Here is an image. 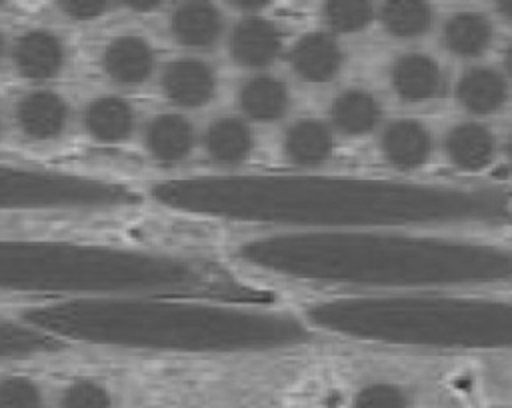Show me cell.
<instances>
[{
    "label": "cell",
    "mask_w": 512,
    "mask_h": 408,
    "mask_svg": "<svg viewBox=\"0 0 512 408\" xmlns=\"http://www.w3.org/2000/svg\"><path fill=\"white\" fill-rule=\"evenodd\" d=\"M506 68H508V72L512 74V44H510L508 50H506Z\"/></svg>",
    "instance_id": "obj_33"
},
{
    "label": "cell",
    "mask_w": 512,
    "mask_h": 408,
    "mask_svg": "<svg viewBox=\"0 0 512 408\" xmlns=\"http://www.w3.org/2000/svg\"><path fill=\"white\" fill-rule=\"evenodd\" d=\"M0 290L204 296L232 304L262 298L204 258L50 240H0Z\"/></svg>",
    "instance_id": "obj_4"
},
{
    "label": "cell",
    "mask_w": 512,
    "mask_h": 408,
    "mask_svg": "<svg viewBox=\"0 0 512 408\" xmlns=\"http://www.w3.org/2000/svg\"><path fill=\"white\" fill-rule=\"evenodd\" d=\"M204 148L214 162L236 164L252 152V130L250 126L234 116L214 120L204 134Z\"/></svg>",
    "instance_id": "obj_20"
},
{
    "label": "cell",
    "mask_w": 512,
    "mask_h": 408,
    "mask_svg": "<svg viewBox=\"0 0 512 408\" xmlns=\"http://www.w3.org/2000/svg\"><path fill=\"white\" fill-rule=\"evenodd\" d=\"M164 96L178 106L198 108L208 104L216 94L214 68L196 58H182L170 62L160 78Z\"/></svg>",
    "instance_id": "obj_7"
},
{
    "label": "cell",
    "mask_w": 512,
    "mask_h": 408,
    "mask_svg": "<svg viewBox=\"0 0 512 408\" xmlns=\"http://www.w3.org/2000/svg\"><path fill=\"white\" fill-rule=\"evenodd\" d=\"M236 256L264 272L358 286L512 282V250L440 238L316 232L244 242Z\"/></svg>",
    "instance_id": "obj_2"
},
{
    "label": "cell",
    "mask_w": 512,
    "mask_h": 408,
    "mask_svg": "<svg viewBox=\"0 0 512 408\" xmlns=\"http://www.w3.org/2000/svg\"><path fill=\"white\" fill-rule=\"evenodd\" d=\"M492 40V24L482 14H456L444 26V42L458 56H478Z\"/></svg>",
    "instance_id": "obj_24"
},
{
    "label": "cell",
    "mask_w": 512,
    "mask_h": 408,
    "mask_svg": "<svg viewBox=\"0 0 512 408\" xmlns=\"http://www.w3.org/2000/svg\"><path fill=\"white\" fill-rule=\"evenodd\" d=\"M326 24L336 32H358L372 20V4L364 0H334L324 6Z\"/></svg>",
    "instance_id": "obj_27"
},
{
    "label": "cell",
    "mask_w": 512,
    "mask_h": 408,
    "mask_svg": "<svg viewBox=\"0 0 512 408\" xmlns=\"http://www.w3.org/2000/svg\"><path fill=\"white\" fill-rule=\"evenodd\" d=\"M2 50H4V36H2V32H0V56H2Z\"/></svg>",
    "instance_id": "obj_35"
},
{
    "label": "cell",
    "mask_w": 512,
    "mask_h": 408,
    "mask_svg": "<svg viewBox=\"0 0 512 408\" xmlns=\"http://www.w3.org/2000/svg\"><path fill=\"white\" fill-rule=\"evenodd\" d=\"M62 12L74 20H90L106 12V2L98 0H72L62 4Z\"/></svg>",
    "instance_id": "obj_31"
},
{
    "label": "cell",
    "mask_w": 512,
    "mask_h": 408,
    "mask_svg": "<svg viewBox=\"0 0 512 408\" xmlns=\"http://www.w3.org/2000/svg\"><path fill=\"white\" fill-rule=\"evenodd\" d=\"M60 340L26 324L0 320V358H20L40 352H52Z\"/></svg>",
    "instance_id": "obj_25"
},
{
    "label": "cell",
    "mask_w": 512,
    "mask_h": 408,
    "mask_svg": "<svg viewBox=\"0 0 512 408\" xmlns=\"http://www.w3.org/2000/svg\"><path fill=\"white\" fill-rule=\"evenodd\" d=\"M0 128H2V126H0Z\"/></svg>",
    "instance_id": "obj_36"
},
{
    "label": "cell",
    "mask_w": 512,
    "mask_h": 408,
    "mask_svg": "<svg viewBox=\"0 0 512 408\" xmlns=\"http://www.w3.org/2000/svg\"><path fill=\"white\" fill-rule=\"evenodd\" d=\"M330 116L342 134L360 136L376 126L380 120V106L370 92L354 88L334 98Z\"/></svg>",
    "instance_id": "obj_23"
},
{
    "label": "cell",
    "mask_w": 512,
    "mask_h": 408,
    "mask_svg": "<svg viewBox=\"0 0 512 408\" xmlns=\"http://www.w3.org/2000/svg\"><path fill=\"white\" fill-rule=\"evenodd\" d=\"M144 144L152 158L160 162H180L192 152L194 128L180 114H160L148 122Z\"/></svg>",
    "instance_id": "obj_15"
},
{
    "label": "cell",
    "mask_w": 512,
    "mask_h": 408,
    "mask_svg": "<svg viewBox=\"0 0 512 408\" xmlns=\"http://www.w3.org/2000/svg\"><path fill=\"white\" fill-rule=\"evenodd\" d=\"M382 22L394 36L410 38L430 28L432 10L420 0H390L382 6Z\"/></svg>",
    "instance_id": "obj_26"
},
{
    "label": "cell",
    "mask_w": 512,
    "mask_h": 408,
    "mask_svg": "<svg viewBox=\"0 0 512 408\" xmlns=\"http://www.w3.org/2000/svg\"><path fill=\"white\" fill-rule=\"evenodd\" d=\"M22 322L54 336L128 348L230 352L300 344L308 328L284 312L162 298H82L30 308Z\"/></svg>",
    "instance_id": "obj_3"
},
{
    "label": "cell",
    "mask_w": 512,
    "mask_h": 408,
    "mask_svg": "<svg viewBox=\"0 0 512 408\" xmlns=\"http://www.w3.org/2000/svg\"><path fill=\"white\" fill-rule=\"evenodd\" d=\"M138 200V192L122 182L0 164V210L116 208Z\"/></svg>",
    "instance_id": "obj_6"
},
{
    "label": "cell",
    "mask_w": 512,
    "mask_h": 408,
    "mask_svg": "<svg viewBox=\"0 0 512 408\" xmlns=\"http://www.w3.org/2000/svg\"><path fill=\"white\" fill-rule=\"evenodd\" d=\"M290 104L288 88L274 76L248 78L240 88V108L250 120L272 122L284 116Z\"/></svg>",
    "instance_id": "obj_18"
},
{
    "label": "cell",
    "mask_w": 512,
    "mask_h": 408,
    "mask_svg": "<svg viewBox=\"0 0 512 408\" xmlns=\"http://www.w3.org/2000/svg\"><path fill=\"white\" fill-rule=\"evenodd\" d=\"M306 316L318 328L362 340L434 348H512V302L350 298L314 304Z\"/></svg>",
    "instance_id": "obj_5"
},
{
    "label": "cell",
    "mask_w": 512,
    "mask_h": 408,
    "mask_svg": "<svg viewBox=\"0 0 512 408\" xmlns=\"http://www.w3.org/2000/svg\"><path fill=\"white\" fill-rule=\"evenodd\" d=\"M290 64L306 82H328L342 66V50L330 34L310 32L292 46Z\"/></svg>",
    "instance_id": "obj_12"
},
{
    "label": "cell",
    "mask_w": 512,
    "mask_h": 408,
    "mask_svg": "<svg viewBox=\"0 0 512 408\" xmlns=\"http://www.w3.org/2000/svg\"><path fill=\"white\" fill-rule=\"evenodd\" d=\"M446 152L462 170H480L494 156V138L480 124H460L446 136Z\"/></svg>",
    "instance_id": "obj_22"
},
{
    "label": "cell",
    "mask_w": 512,
    "mask_h": 408,
    "mask_svg": "<svg viewBox=\"0 0 512 408\" xmlns=\"http://www.w3.org/2000/svg\"><path fill=\"white\" fill-rule=\"evenodd\" d=\"M332 132L320 120H298L284 136V152L298 166H316L332 154Z\"/></svg>",
    "instance_id": "obj_19"
},
{
    "label": "cell",
    "mask_w": 512,
    "mask_h": 408,
    "mask_svg": "<svg viewBox=\"0 0 512 408\" xmlns=\"http://www.w3.org/2000/svg\"><path fill=\"white\" fill-rule=\"evenodd\" d=\"M170 30L184 46L208 48L220 38L222 14L208 2H186L172 12Z\"/></svg>",
    "instance_id": "obj_14"
},
{
    "label": "cell",
    "mask_w": 512,
    "mask_h": 408,
    "mask_svg": "<svg viewBox=\"0 0 512 408\" xmlns=\"http://www.w3.org/2000/svg\"><path fill=\"white\" fill-rule=\"evenodd\" d=\"M508 158H510V162H512V138H510V142H508Z\"/></svg>",
    "instance_id": "obj_34"
},
{
    "label": "cell",
    "mask_w": 512,
    "mask_h": 408,
    "mask_svg": "<svg viewBox=\"0 0 512 408\" xmlns=\"http://www.w3.org/2000/svg\"><path fill=\"white\" fill-rule=\"evenodd\" d=\"M152 198L172 210L286 226L506 224L510 196L494 186H444L316 174L170 178Z\"/></svg>",
    "instance_id": "obj_1"
},
{
    "label": "cell",
    "mask_w": 512,
    "mask_h": 408,
    "mask_svg": "<svg viewBox=\"0 0 512 408\" xmlns=\"http://www.w3.org/2000/svg\"><path fill=\"white\" fill-rule=\"evenodd\" d=\"M460 104L474 114H490L498 110L508 98L504 78L490 68H472L458 82Z\"/></svg>",
    "instance_id": "obj_21"
},
{
    "label": "cell",
    "mask_w": 512,
    "mask_h": 408,
    "mask_svg": "<svg viewBox=\"0 0 512 408\" xmlns=\"http://www.w3.org/2000/svg\"><path fill=\"white\" fill-rule=\"evenodd\" d=\"M498 10L512 20V0H506V2H498Z\"/></svg>",
    "instance_id": "obj_32"
},
{
    "label": "cell",
    "mask_w": 512,
    "mask_h": 408,
    "mask_svg": "<svg viewBox=\"0 0 512 408\" xmlns=\"http://www.w3.org/2000/svg\"><path fill=\"white\" fill-rule=\"evenodd\" d=\"M84 128L98 142H124L134 130V110L118 96L96 98L84 110Z\"/></svg>",
    "instance_id": "obj_17"
},
{
    "label": "cell",
    "mask_w": 512,
    "mask_h": 408,
    "mask_svg": "<svg viewBox=\"0 0 512 408\" xmlns=\"http://www.w3.org/2000/svg\"><path fill=\"white\" fill-rule=\"evenodd\" d=\"M282 50L278 26L266 18L250 16L236 24L230 36V54L244 68H266Z\"/></svg>",
    "instance_id": "obj_10"
},
{
    "label": "cell",
    "mask_w": 512,
    "mask_h": 408,
    "mask_svg": "<svg viewBox=\"0 0 512 408\" xmlns=\"http://www.w3.org/2000/svg\"><path fill=\"white\" fill-rule=\"evenodd\" d=\"M156 56L148 40L140 36H118L102 52V68L110 80L122 86L142 84L154 72Z\"/></svg>",
    "instance_id": "obj_11"
},
{
    "label": "cell",
    "mask_w": 512,
    "mask_h": 408,
    "mask_svg": "<svg viewBox=\"0 0 512 408\" xmlns=\"http://www.w3.org/2000/svg\"><path fill=\"white\" fill-rule=\"evenodd\" d=\"M12 60L20 76L48 80L58 76L66 60L64 42L48 30H28L16 38Z\"/></svg>",
    "instance_id": "obj_8"
},
{
    "label": "cell",
    "mask_w": 512,
    "mask_h": 408,
    "mask_svg": "<svg viewBox=\"0 0 512 408\" xmlns=\"http://www.w3.org/2000/svg\"><path fill=\"white\" fill-rule=\"evenodd\" d=\"M432 150L428 130L416 120H396L382 134V152L400 170L422 166Z\"/></svg>",
    "instance_id": "obj_13"
},
{
    "label": "cell",
    "mask_w": 512,
    "mask_h": 408,
    "mask_svg": "<svg viewBox=\"0 0 512 408\" xmlns=\"http://www.w3.org/2000/svg\"><path fill=\"white\" fill-rule=\"evenodd\" d=\"M66 100L48 90H36L22 96L16 104V124L30 140L58 138L68 124Z\"/></svg>",
    "instance_id": "obj_9"
},
{
    "label": "cell",
    "mask_w": 512,
    "mask_h": 408,
    "mask_svg": "<svg viewBox=\"0 0 512 408\" xmlns=\"http://www.w3.org/2000/svg\"><path fill=\"white\" fill-rule=\"evenodd\" d=\"M0 408H42V392L28 378H4L0 380Z\"/></svg>",
    "instance_id": "obj_28"
},
{
    "label": "cell",
    "mask_w": 512,
    "mask_h": 408,
    "mask_svg": "<svg viewBox=\"0 0 512 408\" xmlns=\"http://www.w3.org/2000/svg\"><path fill=\"white\" fill-rule=\"evenodd\" d=\"M392 86L402 100H430L442 88V72L430 56L406 54L392 68Z\"/></svg>",
    "instance_id": "obj_16"
},
{
    "label": "cell",
    "mask_w": 512,
    "mask_h": 408,
    "mask_svg": "<svg viewBox=\"0 0 512 408\" xmlns=\"http://www.w3.org/2000/svg\"><path fill=\"white\" fill-rule=\"evenodd\" d=\"M60 408H112V400L108 390L98 382L78 380L62 394Z\"/></svg>",
    "instance_id": "obj_29"
},
{
    "label": "cell",
    "mask_w": 512,
    "mask_h": 408,
    "mask_svg": "<svg viewBox=\"0 0 512 408\" xmlns=\"http://www.w3.org/2000/svg\"><path fill=\"white\" fill-rule=\"evenodd\" d=\"M354 408H406V396L392 384H370L358 392Z\"/></svg>",
    "instance_id": "obj_30"
}]
</instances>
